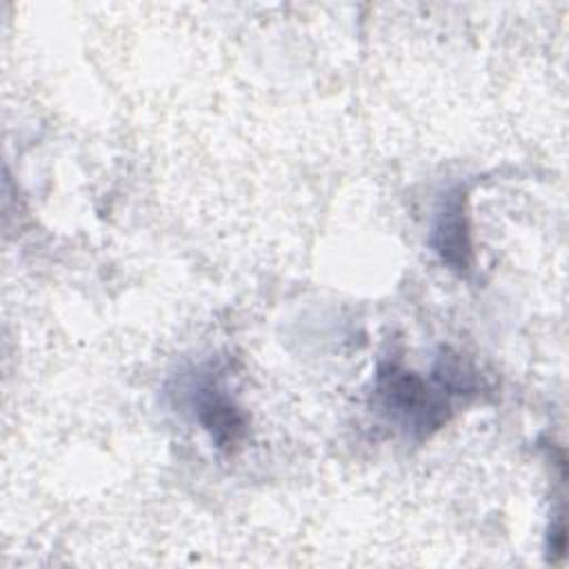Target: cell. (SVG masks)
Listing matches in <instances>:
<instances>
[{"label": "cell", "instance_id": "cell-1", "mask_svg": "<svg viewBox=\"0 0 569 569\" xmlns=\"http://www.w3.org/2000/svg\"><path fill=\"white\" fill-rule=\"evenodd\" d=\"M376 387L385 409H389L393 418L413 431L427 433L447 420L449 405L445 398L447 387L442 382L438 391H433L416 373L398 369L396 365H387L378 371Z\"/></svg>", "mask_w": 569, "mask_h": 569}, {"label": "cell", "instance_id": "cell-2", "mask_svg": "<svg viewBox=\"0 0 569 569\" xmlns=\"http://www.w3.org/2000/svg\"><path fill=\"white\" fill-rule=\"evenodd\" d=\"M465 204H467L465 189L449 191L436 213V222L429 238L438 258L460 276L469 273L473 262L471 233H469Z\"/></svg>", "mask_w": 569, "mask_h": 569}, {"label": "cell", "instance_id": "cell-3", "mask_svg": "<svg viewBox=\"0 0 569 569\" xmlns=\"http://www.w3.org/2000/svg\"><path fill=\"white\" fill-rule=\"evenodd\" d=\"M196 407L200 425L209 431L211 440L218 447L231 449L242 438L244 418L238 411V407L216 385H204L198 389Z\"/></svg>", "mask_w": 569, "mask_h": 569}]
</instances>
